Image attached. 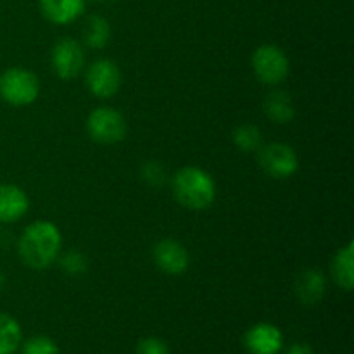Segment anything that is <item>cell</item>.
Segmentation results:
<instances>
[{
    "mask_svg": "<svg viewBox=\"0 0 354 354\" xmlns=\"http://www.w3.org/2000/svg\"><path fill=\"white\" fill-rule=\"evenodd\" d=\"M62 237L59 228L50 221H35L24 228L17 242L21 261L33 270H45L57 261L61 254Z\"/></svg>",
    "mask_w": 354,
    "mask_h": 354,
    "instance_id": "1",
    "label": "cell"
},
{
    "mask_svg": "<svg viewBox=\"0 0 354 354\" xmlns=\"http://www.w3.org/2000/svg\"><path fill=\"white\" fill-rule=\"evenodd\" d=\"M171 187L176 203L187 209H207L216 199V183L213 176L197 166H185L176 171Z\"/></svg>",
    "mask_w": 354,
    "mask_h": 354,
    "instance_id": "2",
    "label": "cell"
},
{
    "mask_svg": "<svg viewBox=\"0 0 354 354\" xmlns=\"http://www.w3.org/2000/svg\"><path fill=\"white\" fill-rule=\"evenodd\" d=\"M40 80L24 68H9L0 75V99L10 106H30L38 99Z\"/></svg>",
    "mask_w": 354,
    "mask_h": 354,
    "instance_id": "3",
    "label": "cell"
},
{
    "mask_svg": "<svg viewBox=\"0 0 354 354\" xmlns=\"http://www.w3.org/2000/svg\"><path fill=\"white\" fill-rule=\"evenodd\" d=\"M256 78L265 85H280L290 73V62L286 52L277 45H261L251 59Z\"/></svg>",
    "mask_w": 354,
    "mask_h": 354,
    "instance_id": "4",
    "label": "cell"
},
{
    "mask_svg": "<svg viewBox=\"0 0 354 354\" xmlns=\"http://www.w3.org/2000/svg\"><path fill=\"white\" fill-rule=\"evenodd\" d=\"M86 131L99 144L113 145L127 137V121L113 107H97L86 118Z\"/></svg>",
    "mask_w": 354,
    "mask_h": 354,
    "instance_id": "5",
    "label": "cell"
},
{
    "mask_svg": "<svg viewBox=\"0 0 354 354\" xmlns=\"http://www.w3.org/2000/svg\"><path fill=\"white\" fill-rule=\"evenodd\" d=\"M258 161L263 171L275 180H286L299 169V158L290 145L282 142L263 145L258 151Z\"/></svg>",
    "mask_w": 354,
    "mask_h": 354,
    "instance_id": "6",
    "label": "cell"
},
{
    "mask_svg": "<svg viewBox=\"0 0 354 354\" xmlns=\"http://www.w3.org/2000/svg\"><path fill=\"white\" fill-rule=\"evenodd\" d=\"M85 80L90 93H93L99 99H111L120 92L123 75H121L120 66L114 61L97 59L86 69Z\"/></svg>",
    "mask_w": 354,
    "mask_h": 354,
    "instance_id": "7",
    "label": "cell"
},
{
    "mask_svg": "<svg viewBox=\"0 0 354 354\" xmlns=\"http://www.w3.org/2000/svg\"><path fill=\"white\" fill-rule=\"evenodd\" d=\"M50 62L59 78L64 82L75 80L85 66V52L82 44H78L75 38H61L52 48Z\"/></svg>",
    "mask_w": 354,
    "mask_h": 354,
    "instance_id": "8",
    "label": "cell"
},
{
    "mask_svg": "<svg viewBox=\"0 0 354 354\" xmlns=\"http://www.w3.org/2000/svg\"><path fill=\"white\" fill-rule=\"evenodd\" d=\"M154 263L166 275H183L190 265L189 251L182 242L175 239H165L154 245Z\"/></svg>",
    "mask_w": 354,
    "mask_h": 354,
    "instance_id": "9",
    "label": "cell"
},
{
    "mask_svg": "<svg viewBox=\"0 0 354 354\" xmlns=\"http://www.w3.org/2000/svg\"><path fill=\"white\" fill-rule=\"evenodd\" d=\"M244 344L251 354H279L283 346V337L275 325L258 324L244 335Z\"/></svg>",
    "mask_w": 354,
    "mask_h": 354,
    "instance_id": "10",
    "label": "cell"
},
{
    "mask_svg": "<svg viewBox=\"0 0 354 354\" xmlns=\"http://www.w3.org/2000/svg\"><path fill=\"white\" fill-rule=\"evenodd\" d=\"M30 209V199L21 187L0 183V223H16Z\"/></svg>",
    "mask_w": 354,
    "mask_h": 354,
    "instance_id": "11",
    "label": "cell"
},
{
    "mask_svg": "<svg viewBox=\"0 0 354 354\" xmlns=\"http://www.w3.org/2000/svg\"><path fill=\"white\" fill-rule=\"evenodd\" d=\"M327 292V279L325 273L318 268H308L297 277L296 296L306 306L320 303Z\"/></svg>",
    "mask_w": 354,
    "mask_h": 354,
    "instance_id": "12",
    "label": "cell"
},
{
    "mask_svg": "<svg viewBox=\"0 0 354 354\" xmlns=\"http://www.w3.org/2000/svg\"><path fill=\"white\" fill-rule=\"evenodd\" d=\"M86 0H40V10L50 23L69 24L75 23L85 12Z\"/></svg>",
    "mask_w": 354,
    "mask_h": 354,
    "instance_id": "13",
    "label": "cell"
},
{
    "mask_svg": "<svg viewBox=\"0 0 354 354\" xmlns=\"http://www.w3.org/2000/svg\"><path fill=\"white\" fill-rule=\"evenodd\" d=\"M263 109H265L266 118L277 124L290 123L296 116V106H294L292 97L289 95V92H283V90L270 92L265 97Z\"/></svg>",
    "mask_w": 354,
    "mask_h": 354,
    "instance_id": "14",
    "label": "cell"
},
{
    "mask_svg": "<svg viewBox=\"0 0 354 354\" xmlns=\"http://www.w3.org/2000/svg\"><path fill=\"white\" fill-rule=\"evenodd\" d=\"M332 277L341 289L353 290L354 287V242L349 241L337 251L332 261Z\"/></svg>",
    "mask_w": 354,
    "mask_h": 354,
    "instance_id": "15",
    "label": "cell"
},
{
    "mask_svg": "<svg viewBox=\"0 0 354 354\" xmlns=\"http://www.w3.org/2000/svg\"><path fill=\"white\" fill-rule=\"evenodd\" d=\"M109 21L102 16H90L83 26V41L90 48H104L109 44Z\"/></svg>",
    "mask_w": 354,
    "mask_h": 354,
    "instance_id": "16",
    "label": "cell"
},
{
    "mask_svg": "<svg viewBox=\"0 0 354 354\" xmlns=\"http://www.w3.org/2000/svg\"><path fill=\"white\" fill-rule=\"evenodd\" d=\"M23 341L19 324L7 313H0V354H14Z\"/></svg>",
    "mask_w": 354,
    "mask_h": 354,
    "instance_id": "17",
    "label": "cell"
},
{
    "mask_svg": "<svg viewBox=\"0 0 354 354\" xmlns=\"http://www.w3.org/2000/svg\"><path fill=\"white\" fill-rule=\"evenodd\" d=\"M234 144L242 152H258L263 147V133L254 124H241L234 131Z\"/></svg>",
    "mask_w": 354,
    "mask_h": 354,
    "instance_id": "18",
    "label": "cell"
},
{
    "mask_svg": "<svg viewBox=\"0 0 354 354\" xmlns=\"http://www.w3.org/2000/svg\"><path fill=\"white\" fill-rule=\"evenodd\" d=\"M57 259L61 268L71 277L83 275V273L86 272V268H88V263H86L85 254H82V252L78 251H68L62 256H59Z\"/></svg>",
    "mask_w": 354,
    "mask_h": 354,
    "instance_id": "19",
    "label": "cell"
},
{
    "mask_svg": "<svg viewBox=\"0 0 354 354\" xmlns=\"http://www.w3.org/2000/svg\"><path fill=\"white\" fill-rule=\"evenodd\" d=\"M23 354H59V348L52 339L37 335L24 342Z\"/></svg>",
    "mask_w": 354,
    "mask_h": 354,
    "instance_id": "20",
    "label": "cell"
},
{
    "mask_svg": "<svg viewBox=\"0 0 354 354\" xmlns=\"http://www.w3.org/2000/svg\"><path fill=\"white\" fill-rule=\"evenodd\" d=\"M137 354H169L168 346L158 337L142 339L137 348Z\"/></svg>",
    "mask_w": 354,
    "mask_h": 354,
    "instance_id": "21",
    "label": "cell"
},
{
    "mask_svg": "<svg viewBox=\"0 0 354 354\" xmlns=\"http://www.w3.org/2000/svg\"><path fill=\"white\" fill-rule=\"evenodd\" d=\"M142 176L149 185H159V183L165 182V169L156 161H151L142 168Z\"/></svg>",
    "mask_w": 354,
    "mask_h": 354,
    "instance_id": "22",
    "label": "cell"
},
{
    "mask_svg": "<svg viewBox=\"0 0 354 354\" xmlns=\"http://www.w3.org/2000/svg\"><path fill=\"white\" fill-rule=\"evenodd\" d=\"M286 354H315L308 344H294L287 349Z\"/></svg>",
    "mask_w": 354,
    "mask_h": 354,
    "instance_id": "23",
    "label": "cell"
},
{
    "mask_svg": "<svg viewBox=\"0 0 354 354\" xmlns=\"http://www.w3.org/2000/svg\"><path fill=\"white\" fill-rule=\"evenodd\" d=\"M2 286H3V275H2V270H0V290H2Z\"/></svg>",
    "mask_w": 354,
    "mask_h": 354,
    "instance_id": "24",
    "label": "cell"
},
{
    "mask_svg": "<svg viewBox=\"0 0 354 354\" xmlns=\"http://www.w3.org/2000/svg\"><path fill=\"white\" fill-rule=\"evenodd\" d=\"M99 2H114V0H99Z\"/></svg>",
    "mask_w": 354,
    "mask_h": 354,
    "instance_id": "25",
    "label": "cell"
}]
</instances>
